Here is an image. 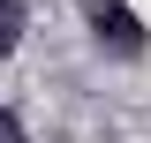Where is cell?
Segmentation results:
<instances>
[{
	"label": "cell",
	"instance_id": "7a4b0ae2",
	"mask_svg": "<svg viewBox=\"0 0 151 143\" xmlns=\"http://www.w3.org/2000/svg\"><path fill=\"white\" fill-rule=\"evenodd\" d=\"M23 45V0H0V60Z\"/></svg>",
	"mask_w": 151,
	"mask_h": 143
},
{
	"label": "cell",
	"instance_id": "6da1fadb",
	"mask_svg": "<svg viewBox=\"0 0 151 143\" xmlns=\"http://www.w3.org/2000/svg\"><path fill=\"white\" fill-rule=\"evenodd\" d=\"M91 38L106 53H121V60H144V45H151L144 15H136L129 0H91Z\"/></svg>",
	"mask_w": 151,
	"mask_h": 143
},
{
	"label": "cell",
	"instance_id": "3957f363",
	"mask_svg": "<svg viewBox=\"0 0 151 143\" xmlns=\"http://www.w3.org/2000/svg\"><path fill=\"white\" fill-rule=\"evenodd\" d=\"M0 143H30V136H23V121H15L8 106H0Z\"/></svg>",
	"mask_w": 151,
	"mask_h": 143
}]
</instances>
